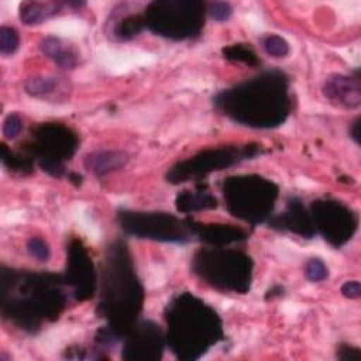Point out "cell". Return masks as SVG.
<instances>
[{
  "label": "cell",
  "mask_w": 361,
  "mask_h": 361,
  "mask_svg": "<svg viewBox=\"0 0 361 361\" xmlns=\"http://www.w3.org/2000/svg\"><path fill=\"white\" fill-rule=\"evenodd\" d=\"M219 206L216 196L209 190V186L202 182H196L193 189H183L175 196V207L179 213L190 214L203 210H212Z\"/></svg>",
  "instance_id": "d6986e66"
},
{
  "label": "cell",
  "mask_w": 361,
  "mask_h": 361,
  "mask_svg": "<svg viewBox=\"0 0 361 361\" xmlns=\"http://www.w3.org/2000/svg\"><path fill=\"white\" fill-rule=\"evenodd\" d=\"M305 276L310 282H323L329 278V268L323 259L313 257L305 264Z\"/></svg>",
  "instance_id": "83f0119b"
},
{
  "label": "cell",
  "mask_w": 361,
  "mask_h": 361,
  "mask_svg": "<svg viewBox=\"0 0 361 361\" xmlns=\"http://www.w3.org/2000/svg\"><path fill=\"white\" fill-rule=\"evenodd\" d=\"M261 45L264 51L274 58H285L289 54L288 41L278 34H267L261 38Z\"/></svg>",
  "instance_id": "484cf974"
},
{
  "label": "cell",
  "mask_w": 361,
  "mask_h": 361,
  "mask_svg": "<svg viewBox=\"0 0 361 361\" xmlns=\"http://www.w3.org/2000/svg\"><path fill=\"white\" fill-rule=\"evenodd\" d=\"M193 240L210 247H228L248 240L250 233L240 226L228 223H202L190 217Z\"/></svg>",
  "instance_id": "2e32d148"
},
{
  "label": "cell",
  "mask_w": 361,
  "mask_h": 361,
  "mask_svg": "<svg viewBox=\"0 0 361 361\" xmlns=\"http://www.w3.org/2000/svg\"><path fill=\"white\" fill-rule=\"evenodd\" d=\"M340 292L344 298H348V299H358L361 296V285L357 279H353V281H345L341 288H340Z\"/></svg>",
  "instance_id": "d6a6232c"
},
{
  "label": "cell",
  "mask_w": 361,
  "mask_h": 361,
  "mask_svg": "<svg viewBox=\"0 0 361 361\" xmlns=\"http://www.w3.org/2000/svg\"><path fill=\"white\" fill-rule=\"evenodd\" d=\"M116 221L124 234L158 243L186 244L193 240L190 217H178L168 212L118 209Z\"/></svg>",
  "instance_id": "30bf717a"
},
{
  "label": "cell",
  "mask_w": 361,
  "mask_h": 361,
  "mask_svg": "<svg viewBox=\"0 0 361 361\" xmlns=\"http://www.w3.org/2000/svg\"><path fill=\"white\" fill-rule=\"evenodd\" d=\"M0 159L6 169L23 176L32 173L35 165V162L23 151H13L4 142L0 145Z\"/></svg>",
  "instance_id": "7402d4cb"
},
{
  "label": "cell",
  "mask_w": 361,
  "mask_h": 361,
  "mask_svg": "<svg viewBox=\"0 0 361 361\" xmlns=\"http://www.w3.org/2000/svg\"><path fill=\"white\" fill-rule=\"evenodd\" d=\"M79 148L78 133L63 123L45 121L31 128L20 151L28 155L45 173L61 179L68 175L66 164Z\"/></svg>",
  "instance_id": "52a82bcc"
},
{
  "label": "cell",
  "mask_w": 361,
  "mask_h": 361,
  "mask_svg": "<svg viewBox=\"0 0 361 361\" xmlns=\"http://www.w3.org/2000/svg\"><path fill=\"white\" fill-rule=\"evenodd\" d=\"M267 224L274 230L288 231L307 240L316 235L309 207H306L296 196H290L286 200V206L282 213L271 214Z\"/></svg>",
  "instance_id": "5bb4252c"
},
{
  "label": "cell",
  "mask_w": 361,
  "mask_h": 361,
  "mask_svg": "<svg viewBox=\"0 0 361 361\" xmlns=\"http://www.w3.org/2000/svg\"><path fill=\"white\" fill-rule=\"evenodd\" d=\"M25 247H27L28 254L39 262H47L51 257V248H49L47 240L39 235L30 237Z\"/></svg>",
  "instance_id": "f1b7e54d"
},
{
  "label": "cell",
  "mask_w": 361,
  "mask_h": 361,
  "mask_svg": "<svg viewBox=\"0 0 361 361\" xmlns=\"http://www.w3.org/2000/svg\"><path fill=\"white\" fill-rule=\"evenodd\" d=\"M190 271L219 292L245 295L252 283L254 259L238 248L207 245L193 252Z\"/></svg>",
  "instance_id": "5b68a950"
},
{
  "label": "cell",
  "mask_w": 361,
  "mask_h": 361,
  "mask_svg": "<svg viewBox=\"0 0 361 361\" xmlns=\"http://www.w3.org/2000/svg\"><path fill=\"white\" fill-rule=\"evenodd\" d=\"M166 347L165 331L152 320H138L121 344L126 361H158Z\"/></svg>",
  "instance_id": "4fadbf2b"
},
{
  "label": "cell",
  "mask_w": 361,
  "mask_h": 361,
  "mask_svg": "<svg viewBox=\"0 0 361 361\" xmlns=\"http://www.w3.org/2000/svg\"><path fill=\"white\" fill-rule=\"evenodd\" d=\"M265 152L264 145L258 142L227 144L200 149L192 157L178 161L165 173V179L171 185L185 182H202L207 175L234 166L243 161L252 159Z\"/></svg>",
  "instance_id": "9c48e42d"
},
{
  "label": "cell",
  "mask_w": 361,
  "mask_h": 361,
  "mask_svg": "<svg viewBox=\"0 0 361 361\" xmlns=\"http://www.w3.org/2000/svg\"><path fill=\"white\" fill-rule=\"evenodd\" d=\"M83 1H24L18 7V18L24 25H38L59 16L66 8H80Z\"/></svg>",
  "instance_id": "e0dca14e"
},
{
  "label": "cell",
  "mask_w": 361,
  "mask_h": 361,
  "mask_svg": "<svg viewBox=\"0 0 361 361\" xmlns=\"http://www.w3.org/2000/svg\"><path fill=\"white\" fill-rule=\"evenodd\" d=\"M221 54L227 61L237 62V63H244L247 66H258L261 63L257 52L250 47V44L244 42H235L230 44L221 48Z\"/></svg>",
  "instance_id": "603a6c76"
},
{
  "label": "cell",
  "mask_w": 361,
  "mask_h": 361,
  "mask_svg": "<svg viewBox=\"0 0 361 361\" xmlns=\"http://www.w3.org/2000/svg\"><path fill=\"white\" fill-rule=\"evenodd\" d=\"M206 14L207 4L200 0H155L141 11L145 30L172 41L199 37Z\"/></svg>",
  "instance_id": "ba28073f"
},
{
  "label": "cell",
  "mask_w": 361,
  "mask_h": 361,
  "mask_svg": "<svg viewBox=\"0 0 361 361\" xmlns=\"http://www.w3.org/2000/svg\"><path fill=\"white\" fill-rule=\"evenodd\" d=\"M61 86V80L52 76H35L24 82L25 92L32 97L45 99Z\"/></svg>",
  "instance_id": "cb8c5ba5"
},
{
  "label": "cell",
  "mask_w": 361,
  "mask_h": 361,
  "mask_svg": "<svg viewBox=\"0 0 361 361\" xmlns=\"http://www.w3.org/2000/svg\"><path fill=\"white\" fill-rule=\"evenodd\" d=\"M41 52L61 69H73L78 65L76 49L59 37L48 35L39 41Z\"/></svg>",
  "instance_id": "44dd1931"
},
{
  "label": "cell",
  "mask_w": 361,
  "mask_h": 361,
  "mask_svg": "<svg viewBox=\"0 0 361 361\" xmlns=\"http://www.w3.org/2000/svg\"><path fill=\"white\" fill-rule=\"evenodd\" d=\"M220 190L226 210L251 226L267 223L279 197L278 185L258 173L226 176L220 183Z\"/></svg>",
  "instance_id": "8992f818"
},
{
  "label": "cell",
  "mask_w": 361,
  "mask_h": 361,
  "mask_svg": "<svg viewBox=\"0 0 361 361\" xmlns=\"http://www.w3.org/2000/svg\"><path fill=\"white\" fill-rule=\"evenodd\" d=\"M20 47V35L14 27H0V52L3 55H13Z\"/></svg>",
  "instance_id": "4316f807"
},
{
  "label": "cell",
  "mask_w": 361,
  "mask_h": 361,
  "mask_svg": "<svg viewBox=\"0 0 361 361\" xmlns=\"http://www.w3.org/2000/svg\"><path fill=\"white\" fill-rule=\"evenodd\" d=\"M63 282L76 302L92 299L97 290L99 275L89 248L79 237H71L66 244Z\"/></svg>",
  "instance_id": "7c38bea8"
},
{
  "label": "cell",
  "mask_w": 361,
  "mask_h": 361,
  "mask_svg": "<svg viewBox=\"0 0 361 361\" xmlns=\"http://www.w3.org/2000/svg\"><path fill=\"white\" fill-rule=\"evenodd\" d=\"M66 178H68V180H69L71 183H73L75 186H80V185H82V180H83V176H82L80 173H78V172H68Z\"/></svg>",
  "instance_id": "d590c367"
},
{
  "label": "cell",
  "mask_w": 361,
  "mask_h": 361,
  "mask_svg": "<svg viewBox=\"0 0 361 361\" xmlns=\"http://www.w3.org/2000/svg\"><path fill=\"white\" fill-rule=\"evenodd\" d=\"M63 358L68 360H102V358H109L107 354H104V350L93 344L92 347H85V345H73L65 348Z\"/></svg>",
  "instance_id": "d4e9b609"
},
{
  "label": "cell",
  "mask_w": 361,
  "mask_h": 361,
  "mask_svg": "<svg viewBox=\"0 0 361 361\" xmlns=\"http://www.w3.org/2000/svg\"><path fill=\"white\" fill-rule=\"evenodd\" d=\"M326 100L344 110H355L361 106V82L358 72L353 75L331 73L322 86Z\"/></svg>",
  "instance_id": "9a60e30c"
},
{
  "label": "cell",
  "mask_w": 361,
  "mask_h": 361,
  "mask_svg": "<svg viewBox=\"0 0 361 361\" xmlns=\"http://www.w3.org/2000/svg\"><path fill=\"white\" fill-rule=\"evenodd\" d=\"M99 282L96 314L123 343L140 320L145 300V290L126 241L118 238L107 245Z\"/></svg>",
  "instance_id": "3957f363"
},
{
  "label": "cell",
  "mask_w": 361,
  "mask_h": 361,
  "mask_svg": "<svg viewBox=\"0 0 361 361\" xmlns=\"http://www.w3.org/2000/svg\"><path fill=\"white\" fill-rule=\"evenodd\" d=\"M207 14L216 21H227L233 16V6L227 1H214L207 4Z\"/></svg>",
  "instance_id": "4dcf8cb0"
},
{
  "label": "cell",
  "mask_w": 361,
  "mask_h": 361,
  "mask_svg": "<svg viewBox=\"0 0 361 361\" xmlns=\"http://www.w3.org/2000/svg\"><path fill=\"white\" fill-rule=\"evenodd\" d=\"M128 162V155L124 151L104 149L89 152L83 157V166L96 176H104L121 169Z\"/></svg>",
  "instance_id": "ffe728a7"
},
{
  "label": "cell",
  "mask_w": 361,
  "mask_h": 361,
  "mask_svg": "<svg viewBox=\"0 0 361 361\" xmlns=\"http://www.w3.org/2000/svg\"><path fill=\"white\" fill-rule=\"evenodd\" d=\"M336 357L340 361H360L361 360V350L353 344L341 343L336 350Z\"/></svg>",
  "instance_id": "1f68e13d"
},
{
  "label": "cell",
  "mask_w": 361,
  "mask_h": 361,
  "mask_svg": "<svg viewBox=\"0 0 361 361\" xmlns=\"http://www.w3.org/2000/svg\"><path fill=\"white\" fill-rule=\"evenodd\" d=\"M62 274L0 268V312L18 330L37 334L45 323L56 322L68 306Z\"/></svg>",
  "instance_id": "6da1fadb"
},
{
  "label": "cell",
  "mask_w": 361,
  "mask_h": 361,
  "mask_svg": "<svg viewBox=\"0 0 361 361\" xmlns=\"http://www.w3.org/2000/svg\"><path fill=\"white\" fill-rule=\"evenodd\" d=\"M21 130H23V118H21V116L18 113H16V111L7 114L4 121H3V127H1L3 135L7 140H16L20 135Z\"/></svg>",
  "instance_id": "f546056e"
},
{
  "label": "cell",
  "mask_w": 361,
  "mask_h": 361,
  "mask_svg": "<svg viewBox=\"0 0 361 361\" xmlns=\"http://www.w3.org/2000/svg\"><path fill=\"white\" fill-rule=\"evenodd\" d=\"M309 212L316 230L326 243L334 248L344 247L358 228L357 212L334 197H319L309 204Z\"/></svg>",
  "instance_id": "8fae6325"
},
{
  "label": "cell",
  "mask_w": 361,
  "mask_h": 361,
  "mask_svg": "<svg viewBox=\"0 0 361 361\" xmlns=\"http://www.w3.org/2000/svg\"><path fill=\"white\" fill-rule=\"evenodd\" d=\"M121 6H118L111 14L109 16L106 21V34L117 41V42H126L137 35H140L145 27L142 21L141 13H121Z\"/></svg>",
  "instance_id": "ac0fdd59"
},
{
  "label": "cell",
  "mask_w": 361,
  "mask_h": 361,
  "mask_svg": "<svg viewBox=\"0 0 361 361\" xmlns=\"http://www.w3.org/2000/svg\"><path fill=\"white\" fill-rule=\"evenodd\" d=\"M166 347L179 361H196L224 340L223 319L192 292L175 293L164 309Z\"/></svg>",
  "instance_id": "277c9868"
},
{
  "label": "cell",
  "mask_w": 361,
  "mask_h": 361,
  "mask_svg": "<svg viewBox=\"0 0 361 361\" xmlns=\"http://www.w3.org/2000/svg\"><path fill=\"white\" fill-rule=\"evenodd\" d=\"M360 126H361V117L357 116L353 123L350 124V137L355 144H360Z\"/></svg>",
  "instance_id": "836d02e7"
},
{
  "label": "cell",
  "mask_w": 361,
  "mask_h": 361,
  "mask_svg": "<svg viewBox=\"0 0 361 361\" xmlns=\"http://www.w3.org/2000/svg\"><path fill=\"white\" fill-rule=\"evenodd\" d=\"M282 293H283V288L281 285H275L269 290H267L265 299H274L276 296H282Z\"/></svg>",
  "instance_id": "e575fe53"
},
{
  "label": "cell",
  "mask_w": 361,
  "mask_h": 361,
  "mask_svg": "<svg viewBox=\"0 0 361 361\" xmlns=\"http://www.w3.org/2000/svg\"><path fill=\"white\" fill-rule=\"evenodd\" d=\"M213 106L217 113L240 126L276 128L292 111L290 78L282 69H265L216 93Z\"/></svg>",
  "instance_id": "7a4b0ae2"
}]
</instances>
